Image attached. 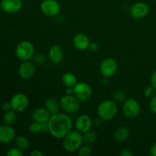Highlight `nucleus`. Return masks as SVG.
Returning <instances> with one entry per match:
<instances>
[{
    "instance_id": "obj_23",
    "label": "nucleus",
    "mask_w": 156,
    "mask_h": 156,
    "mask_svg": "<svg viewBox=\"0 0 156 156\" xmlns=\"http://www.w3.org/2000/svg\"><path fill=\"white\" fill-rule=\"evenodd\" d=\"M15 111H14L13 110L12 111H6L4 117H3V121L5 123L6 125H9V126H12V125L15 124L17 121V115L15 114Z\"/></svg>"
},
{
    "instance_id": "obj_6",
    "label": "nucleus",
    "mask_w": 156,
    "mask_h": 156,
    "mask_svg": "<svg viewBox=\"0 0 156 156\" xmlns=\"http://www.w3.org/2000/svg\"><path fill=\"white\" fill-rule=\"evenodd\" d=\"M92 91L86 82H77L74 86V95L78 98L80 102H86L91 98Z\"/></svg>"
},
{
    "instance_id": "obj_32",
    "label": "nucleus",
    "mask_w": 156,
    "mask_h": 156,
    "mask_svg": "<svg viewBox=\"0 0 156 156\" xmlns=\"http://www.w3.org/2000/svg\"><path fill=\"white\" fill-rule=\"evenodd\" d=\"M120 155L122 156H132L133 154V152H131L130 150H129V149H124L120 152Z\"/></svg>"
},
{
    "instance_id": "obj_17",
    "label": "nucleus",
    "mask_w": 156,
    "mask_h": 156,
    "mask_svg": "<svg viewBox=\"0 0 156 156\" xmlns=\"http://www.w3.org/2000/svg\"><path fill=\"white\" fill-rule=\"evenodd\" d=\"M51 114L45 108H38L34 110L31 114V118L33 121L42 123L48 122Z\"/></svg>"
},
{
    "instance_id": "obj_19",
    "label": "nucleus",
    "mask_w": 156,
    "mask_h": 156,
    "mask_svg": "<svg viewBox=\"0 0 156 156\" xmlns=\"http://www.w3.org/2000/svg\"><path fill=\"white\" fill-rule=\"evenodd\" d=\"M45 108L50 112V114H54L59 113L60 108V103L56 99L50 98L45 101Z\"/></svg>"
},
{
    "instance_id": "obj_24",
    "label": "nucleus",
    "mask_w": 156,
    "mask_h": 156,
    "mask_svg": "<svg viewBox=\"0 0 156 156\" xmlns=\"http://www.w3.org/2000/svg\"><path fill=\"white\" fill-rule=\"evenodd\" d=\"M97 134L94 132H93V131H91V129L82 133L83 142H85L87 144H91V143H94L97 140Z\"/></svg>"
},
{
    "instance_id": "obj_9",
    "label": "nucleus",
    "mask_w": 156,
    "mask_h": 156,
    "mask_svg": "<svg viewBox=\"0 0 156 156\" xmlns=\"http://www.w3.org/2000/svg\"><path fill=\"white\" fill-rule=\"evenodd\" d=\"M10 103L12 105V110L15 112H22L28 107L29 100L24 94L18 93L12 98Z\"/></svg>"
},
{
    "instance_id": "obj_7",
    "label": "nucleus",
    "mask_w": 156,
    "mask_h": 156,
    "mask_svg": "<svg viewBox=\"0 0 156 156\" xmlns=\"http://www.w3.org/2000/svg\"><path fill=\"white\" fill-rule=\"evenodd\" d=\"M60 9V4L56 0H44L41 4V12L47 17L56 16Z\"/></svg>"
},
{
    "instance_id": "obj_38",
    "label": "nucleus",
    "mask_w": 156,
    "mask_h": 156,
    "mask_svg": "<svg viewBox=\"0 0 156 156\" xmlns=\"http://www.w3.org/2000/svg\"><path fill=\"white\" fill-rule=\"evenodd\" d=\"M2 9V6H1V4H0V9Z\"/></svg>"
},
{
    "instance_id": "obj_5",
    "label": "nucleus",
    "mask_w": 156,
    "mask_h": 156,
    "mask_svg": "<svg viewBox=\"0 0 156 156\" xmlns=\"http://www.w3.org/2000/svg\"><path fill=\"white\" fill-rule=\"evenodd\" d=\"M60 107L66 114H72L78 112L80 108V101L76 96L73 94H66L61 98Z\"/></svg>"
},
{
    "instance_id": "obj_26",
    "label": "nucleus",
    "mask_w": 156,
    "mask_h": 156,
    "mask_svg": "<svg viewBox=\"0 0 156 156\" xmlns=\"http://www.w3.org/2000/svg\"><path fill=\"white\" fill-rule=\"evenodd\" d=\"M29 131L33 134H37L42 131V125L41 123H37V122H34L32 123L29 126Z\"/></svg>"
},
{
    "instance_id": "obj_1",
    "label": "nucleus",
    "mask_w": 156,
    "mask_h": 156,
    "mask_svg": "<svg viewBox=\"0 0 156 156\" xmlns=\"http://www.w3.org/2000/svg\"><path fill=\"white\" fill-rule=\"evenodd\" d=\"M49 132L54 138L63 139L73 129V121L66 114H52L48 120Z\"/></svg>"
},
{
    "instance_id": "obj_35",
    "label": "nucleus",
    "mask_w": 156,
    "mask_h": 156,
    "mask_svg": "<svg viewBox=\"0 0 156 156\" xmlns=\"http://www.w3.org/2000/svg\"><path fill=\"white\" fill-rule=\"evenodd\" d=\"M149 154L152 156H156V143L151 146L150 149H149Z\"/></svg>"
},
{
    "instance_id": "obj_10",
    "label": "nucleus",
    "mask_w": 156,
    "mask_h": 156,
    "mask_svg": "<svg viewBox=\"0 0 156 156\" xmlns=\"http://www.w3.org/2000/svg\"><path fill=\"white\" fill-rule=\"evenodd\" d=\"M117 70V63L113 58H106L101 62L100 66V72L105 77H111Z\"/></svg>"
},
{
    "instance_id": "obj_25",
    "label": "nucleus",
    "mask_w": 156,
    "mask_h": 156,
    "mask_svg": "<svg viewBox=\"0 0 156 156\" xmlns=\"http://www.w3.org/2000/svg\"><path fill=\"white\" fill-rule=\"evenodd\" d=\"M114 100L117 103H124L125 101L126 100V94L120 90L116 91L114 93Z\"/></svg>"
},
{
    "instance_id": "obj_3",
    "label": "nucleus",
    "mask_w": 156,
    "mask_h": 156,
    "mask_svg": "<svg viewBox=\"0 0 156 156\" xmlns=\"http://www.w3.org/2000/svg\"><path fill=\"white\" fill-rule=\"evenodd\" d=\"M118 108L114 101L106 100L102 101L98 108L99 118L103 121H108L114 118L117 114Z\"/></svg>"
},
{
    "instance_id": "obj_16",
    "label": "nucleus",
    "mask_w": 156,
    "mask_h": 156,
    "mask_svg": "<svg viewBox=\"0 0 156 156\" xmlns=\"http://www.w3.org/2000/svg\"><path fill=\"white\" fill-rule=\"evenodd\" d=\"M15 137V131L12 126L5 125L0 126V143H8L14 140Z\"/></svg>"
},
{
    "instance_id": "obj_12",
    "label": "nucleus",
    "mask_w": 156,
    "mask_h": 156,
    "mask_svg": "<svg viewBox=\"0 0 156 156\" xmlns=\"http://www.w3.org/2000/svg\"><path fill=\"white\" fill-rule=\"evenodd\" d=\"M35 66L30 60L23 61L19 66L18 73L23 79H29L33 77L35 73Z\"/></svg>"
},
{
    "instance_id": "obj_34",
    "label": "nucleus",
    "mask_w": 156,
    "mask_h": 156,
    "mask_svg": "<svg viewBox=\"0 0 156 156\" xmlns=\"http://www.w3.org/2000/svg\"><path fill=\"white\" fill-rule=\"evenodd\" d=\"M44 154L39 149H35V150H33L31 152H30V156H43Z\"/></svg>"
},
{
    "instance_id": "obj_28",
    "label": "nucleus",
    "mask_w": 156,
    "mask_h": 156,
    "mask_svg": "<svg viewBox=\"0 0 156 156\" xmlns=\"http://www.w3.org/2000/svg\"><path fill=\"white\" fill-rule=\"evenodd\" d=\"M23 151L19 148H12L7 152L8 156H23Z\"/></svg>"
},
{
    "instance_id": "obj_27",
    "label": "nucleus",
    "mask_w": 156,
    "mask_h": 156,
    "mask_svg": "<svg viewBox=\"0 0 156 156\" xmlns=\"http://www.w3.org/2000/svg\"><path fill=\"white\" fill-rule=\"evenodd\" d=\"M78 154L79 156H89L91 154V148L88 145L81 146L78 150Z\"/></svg>"
},
{
    "instance_id": "obj_4",
    "label": "nucleus",
    "mask_w": 156,
    "mask_h": 156,
    "mask_svg": "<svg viewBox=\"0 0 156 156\" xmlns=\"http://www.w3.org/2000/svg\"><path fill=\"white\" fill-rule=\"evenodd\" d=\"M16 56L21 61H27L34 57V45L27 41H23L17 45L15 49Z\"/></svg>"
},
{
    "instance_id": "obj_15",
    "label": "nucleus",
    "mask_w": 156,
    "mask_h": 156,
    "mask_svg": "<svg viewBox=\"0 0 156 156\" xmlns=\"http://www.w3.org/2000/svg\"><path fill=\"white\" fill-rule=\"evenodd\" d=\"M90 40L85 34H77L73 39V44L76 49L79 50H85L88 49Z\"/></svg>"
},
{
    "instance_id": "obj_33",
    "label": "nucleus",
    "mask_w": 156,
    "mask_h": 156,
    "mask_svg": "<svg viewBox=\"0 0 156 156\" xmlns=\"http://www.w3.org/2000/svg\"><path fill=\"white\" fill-rule=\"evenodd\" d=\"M88 49H89L90 50H91V51H96V50L98 49V44L97 43H94V42L90 43V45H89V47H88Z\"/></svg>"
},
{
    "instance_id": "obj_22",
    "label": "nucleus",
    "mask_w": 156,
    "mask_h": 156,
    "mask_svg": "<svg viewBox=\"0 0 156 156\" xmlns=\"http://www.w3.org/2000/svg\"><path fill=\"white\" fill-rule=\"evenodd\" d=\"M15 144L18 148H19L21 150L26 151L30 147V141L27 137L24 136H19L15 138Z\"/></svg>"
},
{
    "instance_id": "obj_21",
    "label": "nucleus",
    "mask_w": 156,
    "mask_h": 156,
    "mask_svg": "<svg viewBox=\"0 0 156 156\" xmlns=\"http://www.w3.org/2000/svg\"><path fill=\"white\" fill-rule=\"evenodd\" d=\"M62 82L64 86L74 87L77 84V78L73 73H66L62 76Z\"/></svg>"
},
{
    "instance_id": "obj_29",
    "label": "nucleus",
    "mask_w": 156,
    "mask_h": 156,
    "mask_svg": "<svg viewBox=\"0 0 156 156\" xmlns=\"http://www.w3.org/2000/svg\"><path fill=\"white\" fill-rule=\"evenodd\" d=\"M155 88H154V87H152V85L146 88L144 90L145 97L148 98H152L155 94Z\"/></svg>"
},
{
    "instance_id": "obj_2",
    "label": "nucleus",
    "mask_w": 156,
    "mask_h": 156,
    "mask_svg": "<svg viewBox=\"0 0 156 156\" xmlns=\"http://www.w3.org/2000/svg\"><path fill=\"white\" fill-rule=\"evenodd\" d=\"M82 143V134L77 130H71L63 138L62 146L66 152H75L79 150Z\"/></svg>"
},
{
    "instance_id": "obj_13",
    "label": "nucleus",
    "mask_w": 156,
    "mask_h": 156,
    "mask_svg": "<svg viewBox=\"0 0 156 156\" xmlns=\"http://www.w3.org/2000/svg\"><path fill=\"white\" fill-rule=\"evenodd\" d=\"M1 6L2 9L7 13H16L22 8V0H2Z\"/></svg>"
},
{
    "instance_id": "obj_31",
    "label": "nucleus",
    "mask_w": 156,
    "mask_h": 156,
    "mask_svg": "<svg viewBox=\"0 0 156 156\" xmlns=\"http://www.w3.org/2000/svg\"><path fill=\"white\" fill-rule=\"evenodd\" d=\"M150 82H151V85H152V87H154V88L156 89V70L152 73V76H151Z\"/></svg>"
},
{
    "instance_id": "obj_30",
    "label": "nucleus",
    "mask_w": 156,
    "mask_h": 156,
    "mask_svg": "<svg viewBox=\"0 0 156 156\" xmlns=\"http://www.w3.org/2000/svg\"><path fill=\"white\" fill-rule=\"evenodd\" d=\"M149 110L151 112L156 114V94L153 96L149 102Z\"/></svg>"
},
{
    "instance_id": "obj_36",
    "label": "nucleus",
    "mask_w": 156,
    "mask_h": 156,
    "mask_svg": "<svg viewBox=\"0 0 156 156\" xmlns=\"http://www.w3.org/2000/svg\"><path fill=\"white\" fill-rule=\"evenodd\" d=\"M2 110L3 111H5V112L6 111H10V110H12V105H11L10 102H9V103L3 104Z\"/></svg>"
},
{
    "instance_id": "obj_18",
    "label": "nucleus",
    "mask_w": 156,
    "mask_h": 156,
    "mask_svg": "<svg viewBox=\"0 0 156 156\" xmlns=\"http://www.w3.org/2000/svg\"><path fill=\"white\" fill-rule=\"evenodd\" d=\"M49 57L53 63H59L62 62L64 58L63 50L58 45L52 46L49 50Z\"/></svg>"
},
{
    "instance_id": "obj_11",
    "label": "nucleus",
    "mask_w": 156,
    "mask_h": 156,
    "mask_svg": "<svg viewBox=\"0 0 156 156\" xmlns=\"http://www.w3.org/2000/svg\"><path fill=\"white\" fill-rule=\"evenodd\" d=\"M149 12V7L146 3L145 2H136L131 6L130 10H129V13L130 15L134 18L136 19H140V18H143Z\"/></svg>"
},
{
    "instance_id": "obj_8",
    "label": "nucleus",
    "mask_w": 156,
    "mask_h": 156,
    "mask_svg": "<svg viewBox=\"0 0 156 156\" xmlns=\"http://www.w3.org/2000/svg\"><path fill=\"white\" fill-rule=\"evenodd\" d=\"M123 112L128 118H135L140 113V104L136 99H126L123 105Z\"/></svg>"
},
{
    "instance_id": "obj_37",
    "label": "nucleus",
    "mask_w": 156,
    "mask_h": 156,
    "mask_svg": "<svg viewBox=\"0 0 156 156\" xmlns=\"http://www.w3.org/2000/svg\"><path fill=\"white\" fill-rule=\"evenodd\" d=\"M66 94H74V87H66Z\"/></svg>"
},
{
    "instance_id": "obj_20",
    "label": "nucleus",
    "mask_w": 156,
    "mask_h": 156,
    "mask_svg": "<svg viewBox=\"0 0 156 156\" xmlns=\"http://www.w3.org/2000/svg\"><path fill=\"white\" fill-rule=\"evenodd\" d=\"M129 130L126 127H120L115 130L114 133V138L117 142L121 143L124 142L129 138Z\"/></svg>"
},
{
    "instance_id": "obj_14",
    "label": "nucleus",
    "mask_w": 156,
    "mask_h": 156,
    "mask_svg": "<svg viewBox=\"0 0 156 156\" xmlns=\"http://www.w3.org/2000/svg\"><path fill=\"white\" fill-rule=\"evenodd\" d=\"M92 126V122L91 118L88 115L82 114L79 116L76 121V129L81 133L87 132L90 130Z\"/></svg>"
}]
</instances>
